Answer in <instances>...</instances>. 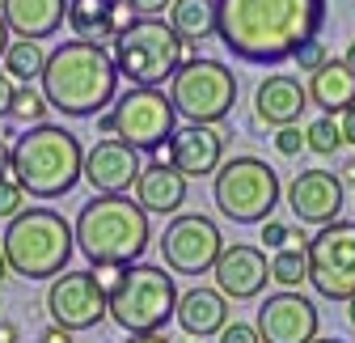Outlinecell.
<instances>
[{
	"instance_id": "obj_1",
	"label": "cell",
	"mask_w": 355,
	"mask_h": 343,
	"mask_svg": "<svg viewBox=\"0 0 355 343\" xmlns=\"http://www.w3.org/2000/svg\"><path fill=\"white\" fill-rule=\"evenodd\" d=\"M216 38L233 60L275 68L322 34L330 0H216Z\"/></svg>"
},
{
	"instance_id": "obj_2",
	"label": "cell",
	"mask_w": 355,
	"mask_h": 343,
	"mask_svg": "<svg viewBox=\"0 0 355 343\" xmlns=\"http://www.w3.org/2000/svg\"><path fill=\"white\" fill-rule=\"evenodd\" d=\"M38 81L51 110H60L64 119H98L119 98L114 56L102 42H85V38H68L55 51H47V68Z\"/></svg>"
},
{
	"instance_id": "obj_3",
	"label": "cell",
	"mask_w": 355,
	"mask_h": 343,
	"mask_svg": "<svg viewBox=\"0 0 355 343\" xmlns=\"http://www.w3.org/2000/svg\"><path fill=\"white\" fill-rule=\"evenodd\" d=\"M76 250L89 263H140L153 242L148 212L140 199L123 195H94L76 212Z\"/></svg>"
},
{
	"instance_id": "obj_4",
	"label": "cell",
	"mask_w": 355,
	"mask_h": 343,
	"mask_svg": "<svg viewBox=\"0 0 355 343\" xmlns=\"http://www.w3.org/2000/svg\"><path fill=\"white\" fill-rule=\"evenodd\" d=\"M13 178L30 199H64L85 178V144L60 123H34L13 144Z\"/></svg>"
},
{
	"instance_id": "obj_5",
	"label": "cell",
	"mask_w": 355,
	"mask_h": 343,
	"mask_svg": "<svg viewBox=\"0 0 355 343\" xmlns=\"http://www.w3.org/2000/svg\"><path fill=\"white\" fill-rule=\"evenodd\" d=\"M9 254V267L21 280H55L60 271H68L72 250H76V229L47 203H30L5 225L0 237Z\"/></svg>"
},
{
	"instance_id": "obj_6",
	"label": "cell",
	"mask_w": 355,
	"mask_h": 343,
	"mask_svg": "<svg viewBox=\"0 0 355 343\" xmlns=\"http://www.w3.org/2000/svg\"><path fill=\"white\" fill-rule=\"evenodd\" d=\"M279 174L262 157H229L220 161L211 174V199L220 208V217L233 225H262L271 212L279 208Z\"/></svg>"
},
{
	"instance_id": "obj_7",
	"label": "cell",
	"mask_w": 355,
	"mask_h": 343,
	"mask_svg": "<svg viewBox=\"0 0 355 343\" xmlns=\"http://www.w3.org/2000/svg\"><path fill=\"white\" fill-rule=\"evenodd\" d=\"M178 284L169 267L157 263H127L123 284L110 292V318L127 331V335H140V331H165V322L178 314Z\"/></svg>"
},
{
	"instance_id": "obj_8",
	"label": "cell",
	"mask_w": 355,
	"mask_h": 343,
	"mask_svg": "<svg viewBox=\"0 0 355 343\" xmlns=\"http://www.w3.org/2000/svg\"><path fill=\"white\" fill-rule=\"evenodd\" d=\"M114 68L131 85H165L182 64V38L161 17H136L123 34H114Z\"/></svg>"
},
{
	"instance_id": "obj_9",
	"label": "cell",
	"mask_w": 355,
	"mask_h": 343,
	"mask_svg": "<svg viewBox=\"0 0 355 343\" xmlns=\"http://www.w3.org/2000/svg\"><path fill=\"white\" fill-rule=\"evenodd\" d=\"M169 98L187 123H225L237 102V76L220 60H182L169 76Z\"/></svg>"
},
{
	"instance_id": "obj_10",
	"label": "cell",
	"mask_w": 355,
	"mask_h": 343,
	"mask_svg": "<svg viewBox=\"0 0 355 343\" xmlns=\"http://www.w3.org/2000/svg\"><path fill=\"white\" fill-rule=\"evenodd\" d=\"M110 119H114V136L140 153L165 149L169 136L178 132V106L157 85H131L127 94H119L110 102Z\"/></svg>"
},
{
	"instance_id": "obj_11",
	"label": "cell",
	"mask_w": 355,
	"mask_h": 343,
	"mask_svg": "<svg viewBox=\"0 0 355 343\" xmlns=\"http://www.w3.org/2000/svg\"><path fill=\"white\" fill-rule=\"evenodd\" d=\"M309 284L326 301L355 296V221H330L309 237Z\"/></svg>"
},
{
	"instance_id": "obj_12",
	"label": "cell",
	"mask_w": 355,
	"mask_h": 343,
	"mask_svg": "<svg viewBox=\"0 0 355 343\" xmlns=\"http://www.w3.org/2000/svg\"><path fill=\"white\" fill-rule=\"evenodd\" d=\"M157 246L173 276H207L220 259V250H225V233L203 212H178Z\"/></svg>"
},
{
	"instance_id": "obj_13",
	"label": "cell",
	"mask_w": 355,
	"mask_h": 343,
	"mask_svg": "<svg viewBox=\"0 0 355 343\" xmlns=\"http://www.w3.org/2000/svg\"><path fill=\"white\" fill-rule=\"evenodd\" d=\"M47 314L68 331H94L110 318V296L98 288L94 271H60L47 288Z\"/></svg>"
},
{
	"instance_id": "obj_14",
	"label": "cell",
	"mask_w": 355,
	"mask_h": 343,
	"mask_svg": "<svg viewBox=\"0 0 355 343\" xmlns=\"http://www.w3.org/2000/svg\"><path fill=\"white\" fill-rule=\"evenodd\" d=\"M258 335L262 343H313L318 339V326H322V314L318 306L309 301L304 292L296 288H284L275 296H266L258 306Z\"/></svg>"
},
{
	"instance_id": "obj_15",
	"label": "cell",
	"mask_w": 355,
	"mask_h": 343,
	"mask_svg": "<svg viewBox=\"0 0 355 343\" xmlns=\"http://www.w3.org/2000/svg\"><path fill=\"white\" fill-rule=\"evenodd\" d=\"M211 276H216V288L225 292L229 301H258L266 280H271V259H266L262 246L233 242V246L220 250Z\"/></svg>"
},
{
	"instance_id": "obj_16",
	"label": "cell",
	"mask_w": 355,
	"mask_h": 343,
	"mask_svg": "<svg viewBox=\"0 0 355 343\" xmlns=\"http://www.w3.org/2000/svg\"><path fill=\"white\" fill-rule=\"evenodd\" d=\"M284 199H288L292 217L300 225L322 229V225L338 221V212H343V178L334 169H300V174L288 183Z\"/></svg>"
},
{
	"instance_id": "obj_17",
	"label": "cell",
	"mask_w": 355,
	"mask_h": 343,
	"mask_svg": "<svg viewBox=\"0 0 355 343\" xmlns=\"http://www.w3.org/2000/svg\"><path fill=\"white\" fill-rule=\"evenodd\" d=\"M140 169H144L140 149H131L119 136H106L94 149H85V183L94 187V195H123V191H131L136 178H140Z\"/></svg>"
},
{
	"instance_id": "obj_18",
	"label": "cell",
	"mask_w": 355,
	"mask_h": 343,
	"mask_svg": "<svg viewBox=\"0 0 355 343\" xmlns=\"http://www.w3.org/2000/svg\"><path fill=\"white\" fill-rule=\"evenodd\" d=\"M169 165L182 169L187 178H207L225 161V136L216 132V123H187L169 136Z\"/></svg>"
},
{
	"instance_id": "obj_19",
	"label": "cell",
	"mask_w": 355,
	"mask_h": 343,
	"mask_svg": "<svg viewBox=\"0 0 355 343\" xmlns=\"http://www.w3.org/2000/svg\"><path fill=\"white\" fill-rule=\"evenodd\" d=\"M309 106H313L309 102V85H300V76H292V72H271L254 90V119L266 127L300 123V115Z\"/></svg>"
},
{
	"instance_id": "obj_20",
	"label": "cell",
	"mask_w": 355,
	"mask_h": 343,
	"mask_svg": "<svg viewBox=\"0 0 355 343\" xmlns=\"http://www.w3.org/2000/svg\"><path fill=\"white\" fill-rule=\"evenodd\" d=\"M187 174L173 169L169 161H148L136 178V199L144 203L148 217H178L187 203Z\"/></svg>"
},
{
	"instance_id": "obj_21",
	"label": "cell",
	"mask_w": 355,
	"mask_h": 343,
	"mask_svg": "<svg viewBox=\"0 0 355 343\" xmlns=\"http://www.w3.org/2000/svg\"><path fill=\"white\" fill-rule=\"evenodd\" d=\"M178 326H182L191 339H211L225 331L229 322V296L220 288H187L182 296H178Z\"/></svg>"
},
{
	"instance_id": "obj_22",
	"label": "cell",
	"mask_w": 355,
	"mask_h": 343,
	"mask_svg": "<svg viewBox=\"0 0 355 343\" xmlns=\"http://www.w3.org/2000/svg\"><path fill=\"white\" fill-rule=\"evenodd\" d=\"M0 13H5L9 30L17 38H51L64 30L68 22V0H0Z\"/></svg>"
},
{
	"instance_id": "obj_23",
	"label": "cell",
	"mask_w": 355,
	"mask_h": 343,
	"mask_svg": "<svg viewBox=\"0 0 355 343\" xmlns=\"http://www.w3.org/2000/svg\"><path fill=\"white\" fill-rule=\"evenodd\" d=\"M309 102L326 115H343L355 102V68L347 60H326L309 72Z\"/></svg>"
},
{
	"instance_id": "obj_24",
	"label": "cell",
	"mask_w": 355,
	"mask_h": 343,
	"mask_svg": "<svg viewBox=\"0 0 355 343\" xmlns=\"http://www.w3.org/2000/svg\"><path fill=\"white\" fill-rule=\"evenodd\" d=\"M68 30L85 42H114V0H68Z\"/></svg>"
},
{
	"instance_id": "obj_25",
	"label": "cell",
	"mask_w": 355,
	"mask_h": 343,
	"mask_svg": "<svg viewBox=\"0 0 355 343\" xmlns=\"http://www.w3.org/2000/svg\"><path fill=\"white\" fill-rule=\"evenodd\" d=\"M169 26L178 30L182 42H207V38H216V26H220L216 0H173V5H169Z\"/></svg>"
},
{
	"instance_id": "obj_26",
	"label": "cell",
	"mask_w": 355,
	"mask_h": 343,
	"mask_svg": "<svg viewBox=\"0 0 355 343\" xmlns=\"http://www.w3.org/2000/svg\"><path fill=\"white\" fill-rule=\"evenodd\" d=\"M271 280L279 288H300L309 280V237L304 233H292V242L271 254Z\"/></svg>"
},
{
	"instance_id": "obj_27",
	"label": "cell",
	"mask_w": 355,
	"mask_h": 343,
	"mask_svg": "<svg viewBox=\"0 0 355 343\" xmlns=\"http://www.w3.org/2000/svg\"><path fill=\"white\" fill-rule=\"evenodd\" d=\"M0 64H5V72L13 81L30 85V81L42 76V68H47V51H42L38 38H13L9 47H5V60H0Z\"/></svg>"
},
{
	"instance_id": "obj_28",
	"label": "cell",
	"mask_w": 355,
	"mask_h": 343,
	"mask_svg": "<svg viewBox=\"0 0 355 343\" xmlns=\"http://www.w3.org/2000/svg\"><path fill=\"white\" fill-rule=\"evenodd\" d=\"M343 144H347V136H343L338 115H326V110H322L313 123L304 127V149H309V153H318V157H334Z\"/></svg>"
},
{
	"instance_id": "obj_29",
	"label": "cell",
	"mask_w": 355,
	"mask_h": 343,
	"mask_svg": "<svg viewBox=\"0 0 355 343\" xmlns=\"http://www.w3.org/2000/svg\"><path fill=\"white\" fill-rule=\"evenodd\" d=\"M47 110H51V102H47V94L42 90H34V81L30 85H17V94H13V110H9V119L13 123H47Z\"/></svg>"
},
{
	"instance_id": "obj_30",
	"label": "cell",
	"mask_w": 355,
	"mask_h": 343,
	"mask_svg": "<svg viewBox=\"0 0 355 343\" xmlns=\"http://www.w3.org/2000/svg\"><path fill=\"white\" fill-rule=\"evenodd\" d=\"M21 208H30L26 187H21L13 174H0V221H13Z\"/></svg>"
},
{
	"instance_id": "obj_31",
	"label": "cell",
	"mask_w": 355,
	"mask_h": 343,
	"mask_svg": "<svg viewBox=\"0 0 355 343\" xmlns=\"http://www.w3.org/2000/svg\"><path fill=\"white\" fill-rule=\"evenodd\" d=\"M292 60H296L300 72H313V68H322L330 56H326V42H322V38H309V42H300V47H296Z\"/></svg>"
},
{
	"instance_id": "obj_32",
	"label": "cell",
	"mask_w": 355,
	"mask_h": 343,
	"mask_svg": "<svg viewBox=\"0 0 355 343\" xmlns=\"http://www.w3.org/2000/svg\"><path fill=\"white\" fill-rule=\"evenodd\" d=\"M89 271H94V280H98V288L110 296L119 284H123V276H127V263H89Z\"/></svg>"
},
{
	"instance_id": "obj_33",
	"label": "cell",
	"mask_w": 355,
	"mask_h": 343,
	"mask_svg": "<svg viewBox=\"0 0 355 343\" xmlns=\"http://www.w3.org/2000/svg\"><path fill=\"white\" fill-rule=\"evenodd\" d=\"M300 149H304V132H300L296 123L275 127V153L279 157H300Z\"/></svg>"
},
{
	"instance_id": "obj_34",
	"label": "cell",
	"mask_w": 355,
	"mask_h": 343,
	"mask_svg": "<svg viewBox=\"0 0 355 343\" xmlns=\"http://www.w3.org/2000/svg\"><path fill=\"white\" fill-rule=\"evenodd\" d=\"M292 233H296L292 225H284V221H271V217H266L258 237H262V246H266V250H279V246H288V242H292Z\"/></svg>"
},
{
	"instance_id": "obj_35",
	"label": "cell",
	"mask_w": 355,
	"mask_h": 343,
	"mask_svg": "<svg viewBox=\"0 0 355 343\" xmlns=\"http://www.w3.org/2000/svg\"><path fill=\"white\" fill-rule=\"evenodd\" d=\"M216 339L220 343H262L258 326H250V322H225V331H220Z\"/></svg>"
},
{
	"instance_id": "obj_36",
	"label": "cell",
	"mask_w": 355,
	"mask_h": 343,
	"mask_svg": "<svg viewBox=\"0 0 355 343\" xmlns=\"http://www.w3.org/2000/svg\"><path fill=\"white\" fill-rule=\"evenodd\" d=\"M13 94H17V81L0 68V119H9V110H13Z\"/></svg>"
},
{
	"instance_id": "obj_37",
	"label": "cell",
	"mask_w": 355,
	"mask_h": 343,
	"mask_svg": "<svg viewBox=\"0 0 355 343\" xmlns=\"http://www.w3.org/2000/svg\"><path fill=\"white\" fill-rule=\"evenodd\" d=\"M127 5L136 9V17H161V13H169L173 0H127Z\"/></svg>"
},
{
	"instance_id": "obj_38",
	"label": "cell",
	"mask_w": 355,
	"mask_h": 343,
	"mask_svg": "<svg viewBox=\"0 0 355 343\" xmlns=\"http://www.w3.org/2000/svg\"><path fill=\"white\" fill-rule=\"evenodd\" d=\"M72 335H76V331H68V326H60V322H51L47 331H42V335H38V343H72Z\"/></svg>"
},
{
	"instance_id": "obj_39",
	"label": "cell",
	"mask_w": 355,
	"mask_h": 343,
	"mask_svg": "<svg viewBox=\"0 0 355 343\" xmlns=\"http://www.w3.org/2000/svg\"><path fill=\"white\" fill-rule=\"evenodd\" d=\"M338 123H343V136H347V144H355V102L338 115Z\"/></svg>"
},
{
	"instance_id": "obj_40",
	"label": "cell",
	"mask_w": 355,
	"mask_h": 343,
	"mask_svg": "<svg viewBox=\"0 0 355 343\" xmlns=\"http://www.w3.org/2000/svg\"><path fill=\"white\" fill-rule=\"evenodd\" d=\"M0 174H13V144L0 136Z\"/></svg>"
},
{
	"instance_id": "obj_41",
	"label": "cell",
	"mask_w": 355,
	"mask_h": 343,
	"mask_svg": "<svg viewBox=\"0 0 355 343\" xmlns=\"http://www.w3.org/2000/svg\"><path fill=\"white\" fill-rule=\"evenodd\" d=\"M123 343H165V335L161 331H140V335H127Z\"/></svg>"
},
{
	"instance_id": "obj_42",
	"label": "cell",
	"mask_w": 355,
	"mask_h": 343,
	"mask_svg": "<svg viewBox=\"0 0 355 343\" xmlns=\"http://www.w3.org/2000/svg\"><path fill=\"white\" fill-rule=\"evenodd\" d=\"M21 339V326L17 322H0V343H17Z\"/></svg>"
},
{
	"instance_id": "obj_43",
	"label": "cell",
	"mask_w": 355,
	"mask_h": 343,
	"mask_svg": "<svg viewBox=\"0 0 355 343\" xmlns=\"http://www.w3.org/2000/svg\"><path fill=\"white\" fill-rule=\"evenodd\" d=\"M9 34H13V30H9V22H5V13H0V60H5V47H9V42H13Z\"/></svg>"
},
{
	"instance_id": "obj_44",
	"label": "cell",
	"mask_w": 355,
	"mask_h": 343,
	"mask_svg": "<svg viewBox=\"0 0 355 343\" xmlns=\"http://www.w3.org/2000/svg\"><path fill=\"white\" fill-rule=\"evenodd\" d=\"M338 178H343V183H355V157H347V161H343V169H338Z\"/></svg>"
},
{
	"instance_id": "obj_45",
	"label": "cell",
	"mask_w": 355,
	"mask_h": 343,
	"mask_svg": "<svg viewBox=\"0 0 355 343\" xmlns=\"http://www.w3.org/2000/svg\"><path fill=\"white\" fill-rule=\"evenodd\" d=\"M98 132H102V136H114V119H110V110L98 119Z\"/></svg>"
},
{
	"instance_id": "obj_46",
	"label": "cell",
	"mask_w": 355,
	"mask_h": 343,
	"mask_svg": "<svg viewBox=\"0 0 355 343\" xmlns=\"http://www.w3.org/2000/svg\"><path fill=\"white\" fill-rule=\"evenodd\" d=\"M9 271H13V267H9V254H5V246H0V284H5Z\"/></svg>"
},
{
	"instance_id": "obj_47",
	"label": "cell",
	"mask_w": 355,
	"mask_h": 343,
	"mask_svg": "<svg viewBox=\"0 0 355 343\" xmlns=\"http://www.w3.org/2000/svg\"><path fill=\"white\" fill-rule=\"evenodd\" d=\"M347 322L355 326V296H351V301H347Z\"/></svg>"
},
{
	"instance_id": "obj_48",
	"label": "cell",
	"mask_w": 355,
	"mask_h": 343,
	"mask_svg": "<svg viewBox=\"0 0 355 343\" xmlns=\"http://www.w3.org/2000/svg\"><path fill=\"white\" fill-rule=\"evenodd\" d=\"M343 60H347V64L355 68V42H351V47H347V56H343Z\"/></svg>"
},
{
	"instance_id": "obj_49",
	"label": "cell",
	"mask_w": 355,
	"mask_h": 343,
	"mask_svg": "<svg viewBox=\"0 0 355 343\" xmlns=\"http://www.w3.org/2000/svg\"><path fill=\"white\" fill-rule=\"evenodd\" d=\"M313 343H343V339H313Z\"/></svg>"
},
{
	"instance_id": "obj_50",
	"label": "cell",
	"mask_w": 355,
	"mask_h": 343,
	"mask_svg": "<svg viewBox=\"0 0 355 343\" xmlns=\"http://www.w3.org/2000/svg\"><path fill=\"white\" fill-rule=\"evenodd\" d=\"M173 343H191V339H173Z\"/></svg>"
}]
</instances>
